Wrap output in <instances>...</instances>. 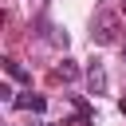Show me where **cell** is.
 <instances>
[{
	"mask_svg": "<svg viewBox=\"0 0 126 126\" xmlns=\"http://www.w3.org/2000/svg\"><path fill=\"white\" fill-rule=\"evenodd\" d=\"M91 39H94V43H114V39H118V24H114L110 16H98V24H94Z\"/></svg>",
	"mask_w": 126,
	"mask_h": 126,
	"instance_id": "1",
	"label": "cell"
},
{
	"mask_svg": "<svg viewBox=\"0 0 126 126\" xmlns=\"http://www.w3.org/2000/svg\"><path fill=\"white\" fill-rule=\"evenodd\" d=\"M87 87H91V94H106V71H102V63L87 67Z\"/></svg>",
	"mask_w": 126,
	"mask_h": 126,
	"instance_id": "2",
	"label": "cell"
},
{
	"mask_svg": "<svg viewBox=\"0 0 126 126\" xmlns=\"http://www.w3.org/2000/svg\"><path fill=\"white\" fill-rule=\"evenodd\" d=\"M12 106H20V110H32V114H39V110L47 106V98H43V94H32V91H28V94H20V98H16Z\"/></svg>",
	"mask_w": 126,
	"mask_h": 126,
	"instance_id": "3",
	"label": "cell"
},
{
	"mask_svg": "<svg viewBox=\"0 0 126 126\" xmlns=\"http://www.w3.org/2000/svg\"><path fill=\"white\" fill-rule=\"evenodd\" d=\"M4 71H8V79H16V83H32V75H28L16 59H4Z\"/></svg>",
	"mask_w": 126,
	"mask_h": 126,
	"instance_id": "4",
	"label": "cell"
},
{
	"mask_svg": "<svg viewBox=\"0 0 126 126\" xmlns=\"http://www.w3.org/2000/svg\"><path fill=\"white\" fill-rule=\"evenodd\" d=\"M59 79H63V83H75V79H79V67H75L71 59H63V63H59Z\"/></svg>",
	"mask_w": 126,
	"mask_h": 126,
	"instance_id": "5",
	"label": "cell"
},
{
	"mask_svg": "<svg viewBox=\"0 0 126 126\" xmlns=\"http://www.w3.org/2000/svg\"><path fill=\"white\" fill-rule=\"evenodd\" d=\"M43 126H59V122H43Z\"/></svg>",
	"mask_w": 126,
	"mask_h": 126,
	"instance_id": "6",
	"label": "cell"
},
{
	"mask_svg": "<svg viewBox=\"0 0 126 126\" xmlns=\"http://www.w3.org/2000/svg\"><path fill=\"white\" fill-rule=\"evenodd\" d=\"M122 114H126V98H122Z\"/></svg>",
	"mask_w": 126,
	"mask_h": 126,
	"instance_id": "7",
	"label": "cell"
},
{
	"mask_svg": "<svg viewBox=\"0 0 126 126\" xmlns=\"http://www.w3.org/2000/svg\"><path fill=\"white\" fill-rule=\"evenodd\" d=\"M122 59H126V43H122Z\"/></svg>",
	"mask_w": 126,
	"mask_h": 126,
	"instance_id": "8",
	"label": "cell"
}]
</instances>
